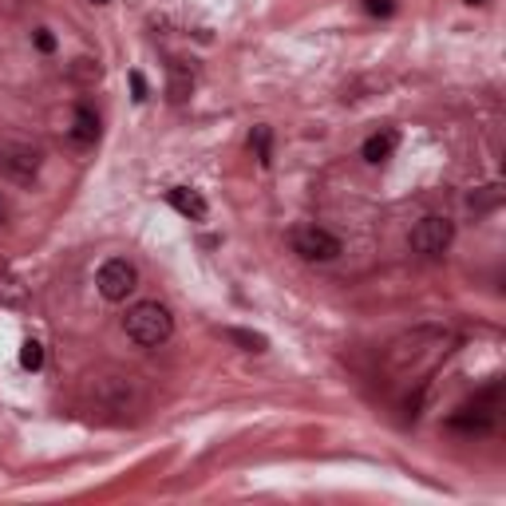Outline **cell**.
<instances>
[{
	"mask_svg": "<svg viewBox=\"0 0 506 506\" xmlns=\"http://www.w3.org/2000/svg\"><path fill=\"white\" fill-rule=\"evenodd\" d=\"M249 142H253V150H257V158H261V163L269 166V126H257Z\"/></svg>",
	"mask_w": 506,
	"mask_h": 506,
	"instance_id": "e0dca14e",
	"label": "cell"
},
{
	"mask_svg": "<svg viewBox=\"0 0 506 506\" xmlns=\"http://www.w3.org/2000/svg\"><path fill=\"white\" fill-rule=\"evenodd\" d=\"M455 238V222L443 214H427L416 222V230H411V249L419 253V257H440V253H447V246H451Z\"/></svg>",
	"mask_w": 506,
	"mask_h": 506,
	"instance_id": "3957f363",
	"label": "cell"
},
{
	"mask_svg": "<svg viewBox=\"0 0 506 506\" xmlns=\"http://www.w3.org/2000/svg\"><path fill=\"white\" fill-rule=\"evenodd\" d=\"M293 253H301L305 261H336L341 238L320 230V226H301V230H293Z\"/></svg>",
	"mask_w": 506,
	"mask_h": 506,
	"instance_id": "5b68a950",
	"label": "cell"
},
{
	"mask_svg": "<svg viewBox=\"0 0 506 506\" xmlns=\"http://www.w3.org/2000/svg\"><path fill=\"white\" fill-rule=\"evenodd\" d=\"M36 48H40V52H52V48H56V40H52V32H48V28L36 32Z\"/></svg>",
	"mask_w": 506,
	"mask_h": 506,
	"instance_id": "d6986e66",
	"label": "cell"
},
{
	"mask_svg": "<svg viewBox=\"0 0 506 506\" xmlns=\"http://www.w3.org/2000/svg\"><path fill=\"white\" fill-rule=\"evenodd\" d=\"M91 4H111V0H91Z\"/></svg>",
	"mask_w": 506,
	"mask_h": 506,
	"instance_id": "44dd1931",
	"label": "cell"
},
{
	"mask_svg": "<svg viewBox=\"0 0 506 506\" xmlns=\"http://www.w3.org/2000/svg\"><path fill=\"white\" fill-rule=\"evenodd\" d=\"M171 206L179 210V214L194 218V222H202V218H206V198H202L198 190H190V187H174L171 190Z\"/></svg>",
	"mask_w": 506,
	"mask_h": 506,
	"instance_id": "9c48e42d",
	"label": "cell"
},
{
	"mask_svg": "<svg viewBox=\"0 0 506 506\" xmlns=\"http://www.w3.org/2000/svg\"><path fill=\"white\" fill-rule=\"evenodd\" d=\"M24 297H28V293H24V285L16 281L12 273H0V305H24Z\"/></svg>",
	"mask_w": 506,
	"mask_h": 506,
	"instance_id": "7c38bea8",
	"label": "cell"
},
{
	"mask_svg": "<svg viewBox=\"0 0 506 506\" xmlns=\"http://www.w3.org/2000/svg\"><path fill=\"white\" fill-rule=\"evenodd\" d=\"M395 142H400V134L387 126V131H376L364 139V147H360V155H364V163H384V158H392Z\"/></svg>",
	"mask_w": 506,
	"mask_h": 506,
	"instance_id": "ba28073f",
	"label": "cell"
},
{
	"mask_svg": "<svg viewBox=\"0 0 506 506\" xmlns=\"http://www.w3.org/2000/svg\"><path fill=\"white\" fill-rule=\"evenodd\" d=\"M99 139V119L91 107H75V123H72V142H80V147H91V142Z\"/></svg>",
	"mask_w": 506,
	"mask_h": 506,
	"instance_id": "30bf717a",
	"label": "cell"
},
{
	"mask_svg": "<svg viewBox=\"0 0 506 506\" xmlns=\"http://www.w3.org/2000/svg\"><path fill=\"white\" fill-rule=\"evenodd\" d=\"M364 8L372 16H392L395 12V0H364Z\"/></svg>",
	"mask_w": 506,
	"mask_h": 506,
	"instance_id": "ac0fdd59",
	"label": "cell"
},
{
	"mask_svg": "<svg viewBox=\"0 0 506 506\" xmlns=\"http://www.w3.org/2000/svg\"><path fill=\"white\" fill-rule=\"evenodd\" d=\"M499 198H502V190L499 187H483V190H475L467 198V206L475 210V214H483V210H491V206H499Z\"/></svg>",
	"mask_w": 506,
	"mask_h": 506,
	"instance_id": "9a60e30c",
	"label": "cell"
},
{
	"mask_svg": "<svg viewBox=\"0 0 506 506\" xmlns=\"http://www.w3.org/2000/svg\"><path fill=\"white\" fill-rule=\"evenodd\" d=\"M131 88H134V99L142 104V99H147V80H142L139 72H131Z\"/></svg>",
	"mask_w": 506,
	"mask_h": 506,
	"instance_id": "ffe728a7",
	"label": "cell"
},
{
	"mask_svg": "<svg viewBox=\"0 0 506 506\" xmlns=\"http://www.w3.org/2000/svg\"><path fill=\"white\" fill-rule=\"evenodd\" d=\"M447 344H451V333H443V328H416V333L400 336V341L392 344V352H387V364L395 368V372H424L427 364H435V360L447 352Z\"/></svg>",
	"mask_w": 506,
	"mask_h": 506,
	"instance_id": "6da1fadb",
	"label": "cell"
},
{
	"mask_svg": "<svg viewBox=\"0 0 506 506\" xmlns=\"http://www.w3.org/2000/svg\"><path fill=\"white\" fill-rule=\"evenodd\" d=\"M20 364L28 368V372H40V368H44V344H40V341H24L20 344Z\"/></svg>",
	"mask_w": 506,
	"mask_h": 506,
	"instance_id": "5bb4252c",
	"label": "cell"
},
{
	"mask_svg": "<svg viewBox=\"0 0 506 506\" xmlns=\"http://www.w3.org/2000/svg\"><path fill=\"white\" fill-rule=\"evenodd\" d=\"M494 392H499V384H494L487 395H494ZM447 427H451V432H467V435H487L494 427V408L487 400H475V403L455 411V416L447 419Z\"/></svg>",
	"mask_w": 506,
	"mask_h": 506,
	"instance_id": "8992f818",
	"label": "cell"
},
{
	"mask_svg": "<svg viewBox=\"0 0 506 506\" xmlns=\"http://www.w3.org/2000/svg\"><path fill=\"white\" fill-rule=\"evenodd\" d=\"M72 75H75L80 83H96V80H99V64L83 56V60H75V64H72Z\"/></svg>",
	"mask_w": 506,
	"mask_h": 506,
	"instance_id": "2e32d148",
	"label": "cell"
},
{
	"mask_svg": "<svg viewBox=\"0 0 506 506\" xmlns=\"http://www.w3.org/2000/svg\"><path fill=\"white\" fill-rule=\"evenodd\" d=\"M0 166H4L8 179L32 182L40 174V150L36 147H8L4 155H0Z\"/></svg>",
	"mask_w": 506,
	"mask_h": 506,
	"instance_id": "52a82bcc",
	"label": "cell"
},
{
	"mask_svg": "<svg viewBox=\"0 0 506 506\" xmlns=\"http://www.w3.org/2000/svg\"><path fill=\"white\" fill-rule=\"evenodd\" d=\"M123 328H126V336H131L134 344H142V349H158V344L171 341L174 317H171V309L158 305V301H139V305L126 309Z\"/></svg>",
	"mask_w": 506,
	"mask_h": 506,
	"instance_id": "7a4b0ae2",
	"label": "cell"
},
{
	"mask_svg": "<svg viewBox=\"0 0 506 506\" xmlns=\"http://www.w3.org/2000/svg\"><path fill=\"white\" fill-rule=\"evenodd\" d=\"M166 91H171V99H187L190 91H194V75H190V67H182V64H171V83H166Z\"/></svg>",
	"mask_w": 506,
	"mask_h": 506,
	"instance_id": "8fae6325",
	"label": "cell"
},
{
	"mask_svg": "<svg viewBox=\"0 0 506 506\" xmlns=\"http://www.w3.org/2000/svg\"><path fill=\"white\" fill-rule=\"evenodd\" d=\"M467 4H487V0H467Z\"/></svg>",
	"mask_w": 506,
	"mask_h": 506,
	"instance_id": "7402d4cb",
	"label": "cell"
},
{
	"mask_svg": "<svg viewBox=\"0 0 506 506\" xmlns=\"http://www.w3.org/2000/svg\"><path fill=\"white\" fill-rule=\"evenodd\" d=\"M96 285H99V293H104V301H115V305H119V301H126L134 289H139V269H134L126 257H111V261L99 265Z\"/></svg>",
	"mask_w": 506,
	"mask_h": 506,
	"instance_id": "277c9868",
	"label": "cell"
},
{
	"mask_svg": "<svg viewBox=\"0 0 506 506\" xmlns=\"http://www.w3.org/2000/svg\"><path fill=\"white\" fill-rule=\"evenodd\" d=\"M226 336H230L234 344H242L246 352H265L269 349V341L261 333H246V328H226Z\"/></svg>",
	"mask_w": 506,
	"mask_h": 506,
	"instance_id": "4fadbf2b",
	"label": "cell"
}]
</instances>
